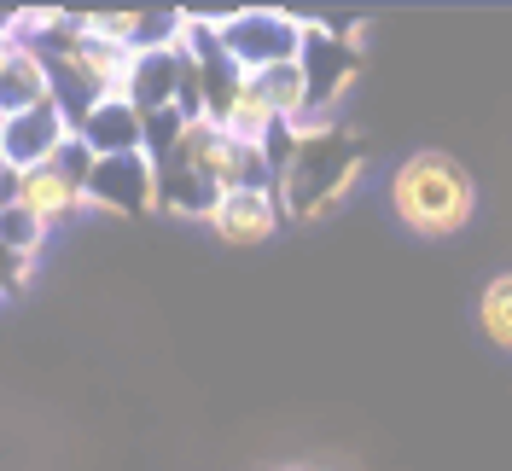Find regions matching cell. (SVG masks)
Returning <instances> with one entry per match:
<instances>
[{
    "instance_id": "1",
    "label": "cell",
    "mask_w": 512,
    "mask_h": 471,
    "mask_svg": "<svg viewBox=\"0 0 512 471\" xmlns=\"http://www.w3.org/2000/svg\"><path fill=\"white\" fill-rule=\"evenodd\" d=\"M361 163H367L361 134L326 123V117L303 123L291 140V157L274 169V198L286 221H320L326 210H338L361 181Z\"/></svg>"
},
{
    "instance_id": "2",
    "label": "cell",
    "mask_w": 512,
    "mask_h": 471,
    "mask_svg": "<svg viewBox=\"0 0 512 471\" xmlns=\"http://www.w3.org/2000/svg\"><path fill=\"white\" fill-rule=\"evenodd\" d=\"M390 210L419 239H448L478 210V181L460 157L448 152H414L390 175Z\"/></svg>"
},
{
    "instance_id": "3",
    "label": "cell",
    "mask_w": 512,
    "mask_h": 471,
    "mask_svg": "<svg viewBox=\"0 0 512 471\" xmlns=\"http://www.w3.org/2000/svg\"><path fill=\"white\" fill-rule=\"evenodd\" d=\"M216 41L222 53L245 76L268 70V64H291L297 47H303V18L291 12H274V6H245V12H222L216 18Z\"/></svg>"
},
{
    "instance_id": "4",
    "label": "cell",
    "mask_w": 512,
    "mask_h": 471,
    "mask_svg": "<svg viewBox=\"0 0 512 471\" xmlns=\"http://www.w3.org/2000/svg\"><path fill=\"white\" fill-rule=\"evenodd\" d=\"M297 64H303V82H309V123H320V111H332V99L350 94L355 70H361V47H355V35L303 18Z\"/></svg>"
},
{
    "instance_id": "5",
    "label": "cell",
    "mask_w": 512,
    "mask_h": 471,
    "mask_svg": "<svg viewBox=\"0 0 512 471\" xmlns=\"http://www.w3.org/2000/svg\"><path fill=\"white\" fill-rule=\"evenodd\" d=\"M82 192H88V210H111V216H152V210H158V163H152V152L99 157Z\"/></svg>"
},
{
    "instance_id": "6",
    "label": "cell",
    "mask_w": 512,
    "mask_h": 471,
    "mask_svg": "<svg viewBox=\"0 0 512 471\" xmlns=\"http://www.w3.org/2000/svg\"><path fill=\"white\" fill-rule=\"evenodd\" d=\"M280 221H286V210H280L274 187H239V192H222V198L210 204L204 227H210L222 245L251 251V245H268V239L280 233Z\"/></svg>"
},
{
    "instance_id": "7",
    "label": "cell",
    "mask_w": 512,
    "mask_h": 471,
    "mask_svg": "<svg viewBox=\"0 0 512 471\" xmlns=\"http://www.w3.org/2000/svg\"><path fill=\"white\" fill-rule=\"evenodd\" d=\"M6 198H12L24 216H35L41 233H53V227H64V221H76L88 210V192L76 187L70 175H59L53 163H41V169H12V175H6Z\"/></svg>"
},
{
    "instance_id": "8",
    "label": "cell",
    "mask_w": 512,
    "mask_h": 471,
    "mask_svg": "<svg viewBox=\"0 0 512 471\" xmlns=\"http://www.w3.org/2000/svg\"><path fill=\"white\" fill-rule=\"evenodd\" d=\"M70 134H76V128H70V117L59 111V99H47V105H30V111H12V117H6L0 157H6V169H41V163L59 157V146Z\"/></svg>"
},
{
    "instance_id": "9",
    "label": "cell",
    "mask_w": 512,
    "mask_h": 471,
    "mask_svg": "<svg viewBox=\"0 0 512 471\" xmlns=\"http://www.w3.org/2000/svg\"><path fill=\"white\" fill-rule=\"evenodd\" d=\"M76 140L94 157H123V152H146V117L128 99H99L94 111L76 123Z\"/></svg>"
},
{
    "instance_id": "10",
    "label": "cell",
    "mask_w": 512,
    "mask_h": 471,
    "mask_svg": "<svg viewBox=\"0 0 512 471\" xmlns=\"http://www.w3.org/2000/svg\"><path fill=\"white\" fill-rule=\"evenodd\" d=\"M53 99V70H47V53L35 41H12V53L0 64V111H30V105H47Z\"/></svg>"
},
{
    "instance_id": "11",
    "label": "cell",
    "mask_w": 512,
    "mask_h": 471,
    "mask_svg": "<svg viewBox=\"0 0 512 471\" xmlns=\"http://www.w3.org/2000/svg\"><path fill=\"white\" fill-rule=\"evenodd\" d=\"M251 82L262 88L268 111H274L286 128L309 123V82H303V64H297V59H291V64H268V70H256Z\"/></svg>"
},
{
    "instance_id": "12",
    "label": "cell",
    "mask_w": 512,
    "mask_h": 471,
    "mask_svg": "<svg viewBox=\"0 0 512 471\" xmlns=\"http://www.w3.org/2000/svg\"><path fill=\"white\" fill-rule=\"evenodd\" d=\"M478 326H483V338L501 349V355H512V274H501V280L483 285V297H478Z\"/></svg>"
},
{
    "instance_id": "13",
    "label": "cell",
    "mask_w": 512,
    "mask_h": 471,
    "mask_svg": "<svg viewBox=\"0 0 512 471\" xmlns=\"http://www.w3.org/2000/svg\"><path fill=\"white\" fill-rule=\"evenodd\" d=\"M0 245H12V251H24V256H41L47 233L35 227V216H24V210L6 198V204H0Z\"/></svg>"
},
{
    "instance_id": "14",
    "label": "cell",
    "mask_w": 512,
    "mask_h": 471,
    "mask_svg": "<svg viewBox=\"0 0 512 471\" xmlns=\"http://www.w3.org/2000/svg\"><path fill=\"white\" fill-rule=\"evenodd\" d=\"M94 163H99V157L88 152V146H82L76 134H70V140L59 146V157H53V169H59V175H70L76 187H88V175H94Z\"/></svg>"
},
{
    "instance_id": "15",
    "label": "cell",
    "mask_w": 512,
    "mask_h": 471,
    "mask_svg": "<svg viewBox=\"0 0 512 471\" xmlns=\"http://www.w3.org/2000/svg\"><path fill=\"white\" fill-rule=\"evenodd\" d=\"M30 280H35V256L0 245V285H6V297H12V291H24Z\"/></svg>"
},
{
    "instance_id": "16",
    "label": "cell",
    "mask_w": 512,
    "mask_h": 471,
    "mask_svg": "<svg viewBox=\"0 0 512 471\" xmlns=\"http://www.w3.org/2000/svg\"><path fill=\"white\" fill-rule=\"evenodd\" d=\"M6 175H12V169H6V157H0V187H6Z\"/></svg>"
},
{
    "instance_id": "17",
    "label": "cell",
    "mask_w": 512,
    "mask_h": 471,
    "mask_svg": "<svg viewBox=\"0 0 512 471\" xmlns=\"http://www.w3.org/2000/svg\"><path fill=\"white\" fill-rule=\"evenodd\" d=\"M0 134H6V111H0Z\"/></svg>"
},
{
    "instance_id": "18",
    "label": "cell",
    "mask_w": 512,
    "mask_h": 471,
    "mask_svg": "<svg viewBox=\"0 0 512 471\" xmlns=\"http://www.w3.org/2000/svg\"><path fill=\"white\" fill-rule=\"evenodd\" d=\"M0 303H6V285H0Z\"/></svg>"
}]
</instances>
